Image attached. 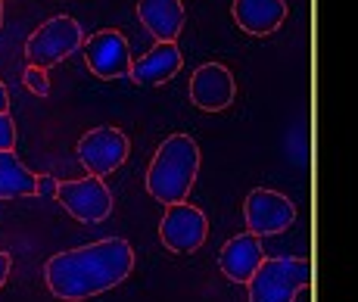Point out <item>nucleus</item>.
Here are the masks:
<instances>
[{
    "instance_id": "obj_11",
    "label": "nucleus",
    "mask_w": 358,
    "mask_h": 302,
    "mask_svg": "<svg viewBox=\"0 0 358 302\" xmlns=\"http://www.w3.org/2000/svg\"><path fill=\"white\" fill-rule=\"evenodd\" d=\"M262 259H265V250H262L259 237L256 234H237L231 237L228 243L222 246V252H218V268L228 280L234 284H246V280L252 278V271L262 265Z\"/></svg>"
},
{
    "instance_id": "obj_18",
    "label": "nucleus",
    "mask_w": 358,
    "mask_h": 302,
    "mask_svg": "<svg viewBox=\"0 0 358 302\" xmlns=\"http://www.w3.org/2000/svg\"><path fill=\"white\" fill-rule=\"evenodd\" d=\"M10 271H13V259H10V252L0 250V290H3L6 280H10Z\"/></svg>"
},
{
    "instance_id": "obj_15",
    "label": "nucleus",
    "mask_w": 358,
    "mask_h": 302,
    "mask_svg": "<svg viewBox=\"0 0 358 302\" xmlns=\"http://www.w3.org/2000/svg\"><path fill=\"white\" fill-rule=\"evenodd\" d=\"M38 196V175L22 166L16 153H0V200Z\"/></svg>"
},
{
    "instance_id": "obj_3",
    "label": "nucleus",
    "mask_w": 358,
    "mask_h": 302,
    "mask_svg": "<svg viewBox=\"0 0 358 302\" xmlns=\"http://www.w3.org/2000/svg\"><path fill=\"white\" fill-rule=\"evenodd\" d=\"M312 280V265L306 259L293 256H274L262 259V265L246 280L250 287V302H293L302 287Z\"/></svg>"
},
{
    "instance_id": "obj_1",
    "label": "nucleus",
    "mask_w": 358,
    "mask_h": 302,
    "mask_svg": "<svg viewBox=\"0 0 358 302\" xmlns=\"http://www.w3.org/2000/svg\"><path fill=\"white\" fill-rule=\"evenodd\" d=\"M134 271V250L125 237H106L47 259V290L63 302L94 299L119 287Z\"/></svg>"
},
{
    "instance_id": "obj_7",
    "label": "nucleus",
    "mask_w": 358,
    "mask_h": 302,
    "mask_svg": "<svg viewBox=\"0 0 358 302\" xmlns=\"http://www.w3.org/2000/svg\"><path fill=\"white\" fill-rule=\"evenodd\" d=\"M75 150H78V159H81V166L87 168V175L106 178V175H113L115 168L125 166V159L131 153V141L119 128L103 125V128H91V131L78 141Z\"/></svg>"
},
{
    "instance_id": "obj_20",
    "label": "nucleus",
    "mask_w": 358,
    "mask_h": 302,
    "mask_svg": "<svg viewBox=\"0 0 358 302\" xmlns=\"http://www.w3.org/2000/svg\"><path fill=\"white\" fill-rule=\"evenodd\" d=\"M0 29H3V0H0Z\"/></svg>"
},
{
    "instance_id": "obj_16",
    "label": "nucleus",
    "mask_w": 358,
    "mask_h": 302,
    "mask_svg": "<svg viewBox=\"0 0 358 302\" xmlns=\"http://www.w3.org/2000/svg\"><path fill=\"white\" fill-rule=\"evenodd\" d=\"M22 81H25V87H29L31 94H38V97H50V81H47L44 69L29 66L25 69V75H22Z\"/></svg>"
},
{
    "instance_id": "obj_4",
    "label": "nucleus",
    "mask_w": 358,
    "mask_h": 302,
    "mask_svg": "<svg viewBox=\"0 0 358 302\" xmlns=\"http://www.w3.org/2000/svg\"><path fill=\"white\" fill-rule=\"evenodd\" d=\"M81 44H85L81 25L72 16H53L29 34V41H25V59H29V66L47 72L50 66L63 63L66 57L78 53Z\"/></svg>"
},
{
    "instance_id": "obj_17",
    "label": "nucleus",
    "mask_w": 358,
    "mask_h": 302,
    "mask_svg": "<svg viewBox=\"0 0 358 302\" xmlns=\"http://www.w3.org/2000/svg\"><path fill=\"white\" fill-rule=\"evenodd\" d=\"M13 147H16V125L10 113H0V153H10Z\"/></svg>"
},
{
    "instance_id": "obj_2",
    "label": "nucleus",
    "mask_w": 358,
    "mask_h": 302,
    "mask_svg": "<svg viewBox=\"0 0 358 302\" xmlns=\"http://www.w3.org/2000/svg\"><path fill=\"white\" fill-rule=\"evenodd\" d=\"M199 175V147L190 134H171L156 147L147 168V190L162 206L184 203Z\"/></svg>"
},
{
    "instance_id": "obj_5",
    "label": "nucleus",
    "mask_w": 358,
    "mask_h": 302,
    "mask_svg": "<svg viewBox=\"0 0 358 302\" xmlns=\"http://www.w3.org/2000/svg\"><path fill=\"white\" fill-rule=\"evenodd\" d=\"M53 196L81 224H97L113 212V194H109L106 181L94 175L75 178V181H59L53 187Z\"/></svg>"
},
{
    "instance_id": "obj_6",
    "label": "nucleus",
    "mask_w": 358,
    "mask_h": 302,
    "mask_svg": "<svg viewBox=\"0 0 358 302\" xmlns=\"http://www.w3.org/2000/svg\"><path fill=\"white\" fill-rule=\"evenodd\" d=\"M209 237V218L199 206L190 203H171L159 222V240L165 250L178 256H190Z\"/></svg>"
},
{
    "instance_id": "obj_8",
    "label": "nucleus",
    "mask_w": 358,
    "mask_h": 302,
    "mask_svg": "<svg viewBox=\"0 0 358 302\" xmlns=\"http://www.w3.org/2000/svg\"><path fill=\"white\" fill-rule=\"evenodd\" d=\"M243 218H246V231L256 237L284 234L296 222V206L290 196L278 194V190L256 187L243 203Z\"/></svg>"
},
{
    "instance_id": "obj_13",
    "label": "nucleus",
    "mask_w": 358,
    "mask_h": 302,
    "mask_svg": "<svg viewBox=\"0 0 358 302\" xmlns=\"http://www.w3.org/2000/svg\"><path fill=\"white\" fill-rule=\"evenodd\" d=\"M184 66V53L178 44H156L153 50H147L143 57L131 59L128 78L137 85H165L171 81Z\"/></svg>"
},
{
    "instance_id": "obj_10",
    "label": "nucleus",
    "mask_w": 358,
    "mask_h": 302,
    "mask_svg": "<svg viewBox=\"0 0 358 302\" xmlns=\"http://www.w3.org/2000/svg\"><path fill=\"white\" fill-rule=\"evenodd\" d=\"M237 97V81L224 63H206L199 66L190 78V100L203 113H222Z\"/></svg>"
},
{
    "instance_id": "obj_9",
    "label": "nucleus",
    "mask_w": 358,
    "mask_h": 302,
    "mask_svg": "<svg viewBox=\"0 0 358 302\" xmlns=\"http://www.w3.org/2000/svg\"><path fill=\"white\" fill-rule=\"evenodd\" d=\"M85 63L97 78H128L131 72V44L119 29H103L85 38Z\"/></svg>"
},
{
    "instance_id": "obj_14",
    "label": "nucleus",
    "mask_w": 358,
    "mask_h": 302,
    "mask_svg": "<svg viewBox=\"0 0 358 302\" xmlns=\"http://www.w3.org/2000/svg\"><path fill=\"white\" fill-rule=\"evenodd\" d=\"M234 22L252 38L278 31L287 19V0H234Z\"/></svg>"
},
{
    "instance_id": "obj_19",
    "label": "nucleus",
    "mask_w": 358,
    "mask_h": 302,
    "mask_svg": "<svg viewBox=\"0 0 358 302\" xmlns=\"http://www.w3.org/2000/svg\"><path fill=\"white\" fill-rule=\"evenodd\" d=\"M6 106H10V94H6V85L0 81V113H6Z\"/></svg>"
},
{
    "instance_id": "obj_12",
    "label": "nucleus",
    "mask_w": 358,
    "mask_h": 302,
    "mask_svg": "<svg viewBox=\"0 0 358 302\" xmlns=\"http://www.w3.org/2000/svg\"><path fill=\"white\" fill-rule=\"evenodd\" d=\"M137 19L156 44H178L184 29V3L181 0H137Z\"/></svg>"
}]
</instances>
